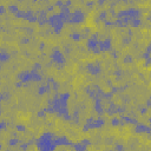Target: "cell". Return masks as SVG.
<instances>
[{
	"label": "cell",
	"mask_w": 151,
	"mask_h": 151,
	"mask_svg": "<svg viewBox=\"0 0 151 151\" xmlns=\"http://www.w3.org/2000/svg\"><path fill=\"white\" fill-rule=\"evenodd\" d=\"M85 19V14L84 12L81 11V8H77L74 12L71 13V15L69 17V19L65 21V22H69V24H80L83 20Z\"/></svg>",
	"instance_id": "cell-1"
},
{
	"label": "cell",
	"mask_w": 151,
	"mask_h": 151,
	"mask_svg": "<svg viewBox=\"0 0 151 151\" xmlns=\"http://www.w3.org/2000/svg\"><path fill=\"white\" fill-rule=\"evenodd\" d=\"M129 26L132 28H139L142 26V20L140 19H130Z\"/></svg>",
	"instance_id": "cell-3"
},
{
	"label": "cell",
	"mask_w": 151,
	"mask_h": 151,
	"mask_svg": "<svg viewBox=\"0 0 151 151\" xmlns=\"http://www.w3.org/2000/svg\"><path fill=\"white\" fill-rule=\"evenodd\" d=\"M70 38H71L73 41H79L80 39H83V38H81V34H80V32L71 33V34H70Z\"/></svg>",
	"instance_id": "cell-7"
},
{
	"label": "cell",
	"mask_w": 151,
	"mask_h": 151,
	"mask_svg": "<svg viewBox=\"0 0 151 151\" xmlns=\"http://www.w3.org/2000/svg\"><path fill=\"white\" fill-rule=\"evenodd\" d=\"M110 124H111L112 126H118V125H120V118L111 117V119H110Z\"/></svg>",
	"instance_id": "cell-5"
},
{
	"label": "cell",
	"mask_w": 151,
	"mask_h": 151,
	"mask_svg": "<svg viewBox=\"0 0 151 151\" xmlns=\"http://www.w3.org/2000/svg\"><path fill=\"white\" fill-rule=\"evenodd\" d=\"M5 12H6V8H5V6H4V5H1V6H0V13L4 14Z\"/></svg>",
	"instance_id": "cell-10"
},
{
	"label": "cell",
	"mask_w": 151,
	"mask_h": 151,
	"mask_svg": "<svg viewBox=\"0 0 151 151\" xmlns=\"http://www.w3.org/2000/svg\"><path fill=\"white\" fill-rule=\"evenodd\" d=\"M15 128H17V130H18L19 132H25V131H26V128H25L24 125H21V124H18Z\"/></svg>",
	"instance_id": "cell-9"
},
{
	"label": "cell",
	"mask_w": 151,
	"mask_h": 151,
	"mask_svg": "<svg viewBox=\"0 0 151 151\" xmlns=\"http://www.w3.org/2000/svg\"><path fill=\"white\" fill-rule=\"evenodd\" d=\"M149 99H151V95H150V97H149Z\"/></svg>",
	"instance_id": "cell-11"
},
{
	"label": "cell",
	"mask_w": 151,
	"mask_h": 151,
	"mask_svg": "<svg viewBox=\"0 0 151 151\" xmlns=\"http://www.w3.org/2000/svg\"><path fill=\"white\" fill-rule=\"evenodd\" d=\"M15 17L19 19H27V10H19V12L15 14Z\"/></svg>",
	"instance_id": "cell-4"
},
{
	"label": "cell",
	"mask_w": 151,
	"mask_h": 151,
	"mask_svg": "<svg viewBox=\"0 0 151 151\" xmlns=\"http://www.w3.org/2000/svg\"><path fill=\"white\" fill-rule=\"evenodd\" d=\"M132 62H133V57L132 55H125V57H123V63L124 64H132Z\"/></svg>",
	"instance_id": "cell-8"
},
{
	"label": "cell",
	"mask_w": 151,
	"mask_h": 151,
	"mask_svg": "<svg viewBox=\"0 0 151 151\" xmlns=\"http://www.w3.org/2000/svg\"><path fill=\"white\" fill-rule=\"evenodd\" d=\"M51 59L54 62V64H64L65 65V63H66L65 54L60 51L59 48H57V47H54L53 52L51 53Z\"/></svg>",
	"instance_id": "cell-2"
},
{
	"label": "cell",
	"mask_w": 151,
	"mask_h": 151,
	"mask_svg": "<svg viewBox=\"0 0 151 151\" xmlns=\"http://www.w3.org/2000/svg\"><path fill=\"white\" fill-rule=\"evenodd\" d=\"M7 10H8V12L10 13H14V14H17L18 12H19V6H17V5H8V7H7Z\"/></svg>",
	"instance_id": "cell-6"
}]
</instances>
